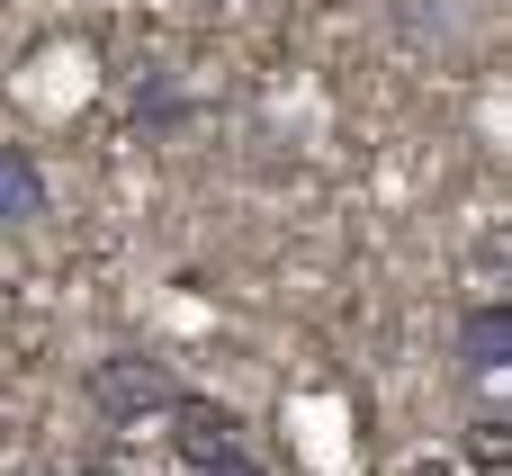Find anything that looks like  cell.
I'll return each instance as SVG.
<instances>
[{
  "instance_id": "1",
  "label": "cell",
  "mask_w": 512,
  "mask_h": 476,
  "mask_svg": "<svg viewBox=\"0 0 512 476\" xmlns=\"http://www.w3.org/2000/svg\"><path fill=\"white\" fill-rule=\"evenodd\" d=\"M162 423H171V459H180V476H270L261 459H252L243 414L216 405V396H198V387H180Z\"/></svg>"
},
{
  "instance_id": "2",
  "label": "cell",
  "mask_w": 512,
  "mask_h": 476,
  "mask_svg": "<svg viewBox=\"0 0 512 476\" xmlns=\"http://www.w3.org/2000/svg\"><path fill=\"white\" fill-rule=\"evenodd\" d=\"M90 414L108 423V432H135V423H162L171 414V396H180V378L153 360V351H108V360H90Z\"/></svg>"
},
{
  "instance_id": "3",
  "label": "cell",
  "mask_w": 512,
  "mask_h": 476,
  "mask_svg": "<svg viewBox=\"0 0 512 476\" xmlns=\"http://www.w3.org/2000/svg\"><path fill=\"white\" fill-rule=\"evenodd\" d=\"M504 369H512V297H477L459 315V378L504 387Z\"/></svg>"
},
{
  "instance_id": "4",
  "label": "cell",
  "mask_w": 512,
  "mask_h": 476,
  "mask_svg": "<svg viewBox=\"0 0 512 476\" xmlns=\"http://www.w3.org/2000/svg\"><path fill=\"white\" fill-rule=\"evenodd\" d=\"M54 207V189H45V171H36V153L27 144H0V234H18V225H36Z\"/></svg>"
},
{
  "instance_id": "5",
  "label": "cell",
  "mask_w": 512,
  "mask_h": 476,
  "mask_svg": "<svg viewBox=\"0 0 512 476\" xmlns=\"http://www.w3.org/2000/svg\"><path fill=\"white\" fill-rule=\"evenodd\" d=\"M126 126H135V135H180V126H189V90H180L171 72H135V90H126Z\"/></svg>"
},
{
  "instance_id": "6",
  "label": "cell",
  "mask_w": 512,
  "mask_h": 476,
  "mask_svg": "<svg viewBox=\"0 0 512 476\" xmlns=\"http://www.w3.org/2000/svg\"><path fill=\"white\" fill-rule=\"evenodd\" d=\"M468 459H477L486 476L512 468V423H504V414H477V423H468Z\"/></svg>"
}]
</instances>
